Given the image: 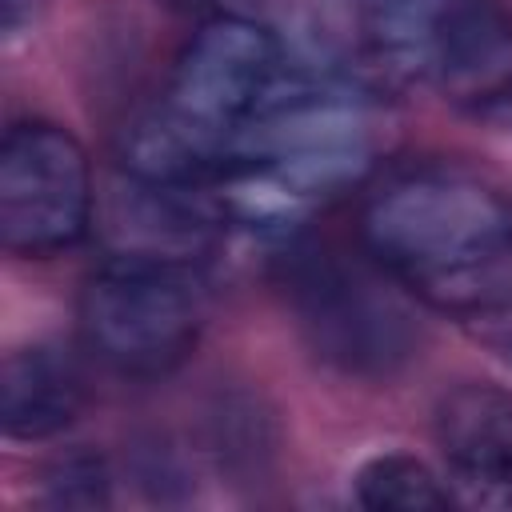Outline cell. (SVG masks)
Here are the masks:
<instances>
[{
    "label": "cell",
    "instance_id": "6da1fadb",
    "mask_svg": "<svg viewBox=\"0 0 512 512\" xmlns=\"http://www.w3.org/2000/svg\"><path fill=\"white\" fill-rule=\"evenodd\" d=\"M372 260L448 312L512 296V208L476 176L412 168L388 176L360 212Z\"/></svg>",
    "mask_w": 512,
    "mask_h": 512
},
{
    "label": "cell",
    "instance_id": "7a4b0ae2",
    "mask_svg": "<svg viewBox=\"0 0 512 512\" xmlns=\"http://www.w3.org/2000/svg\"><path fill=\"white\" fill-rule=\"evenodd\" d=\"M80 328L108 368L160 376L176 368L200 336V292L176 260L116 256L88 276Z\"/></svg>",
    "mask_w": 512,
    "mask_h": 512
},
{
    "label": "cell",
    "instance_id": "3957f363",
    "mask_svg": "<svg viewBox=\"0 0 512 512\" xmlns=\"http://www.w3.org/2000/svg\"><path fill=\"white\" fill-rule=\"evenodd\" d=\"M288 84L280 40L248 16L204 20L176 56L164 108L224 160Z\"/></svg>",
    "mask_w": 512,
    "mask_h": 512
},
{
    "label": "cell",
    "instance_id": "277c9868",
    "mask_svg": "<svg viewBox=\"0 0 512 512\" xmlns=\"http://www.w3.org/2000/svg\"><path fill=\"white\" fill-rule=\"evenodd\" d=\"M92 220V176L80 140L56 124H12L0 144V244L16 256L72 248Z\"/></svg>",
    "mask_w": 512,
    "mask_h": 512
},
{
    "label": "cell",
    "instance_id": "5b68a950",
    "mask_svg": "<svg viewBox=\"0 0 512 512\" xmlns=\"http://www.w3.org/2000/svg\"><path fill=\"white\" fill-rule=\"evenodd\" d=\"M296 308L312 348L344 372H392L416 344L412 316L392 284L336 256H316L300 268Z\"/></svg>",
    "mask_w": 512,
    "mask_h": 512
},
{
    "label": "cell",
    "instance_id": "8992f818",
    "mask_svg": "<svg viewBox=\"0 0 512 512\" xmlns=\"http://www.w3.org/2000/svg\"><path fill=\"white\" fill-rule=\"evenodd\" d=\"M432 80L456 100L512 96V8L504 0H456Z\"/></svg>",
    "mask_w": 512,
    "mask_h": 512
},
{
    "label": "cell",
    "instance_id": "52a82bcc",
    "mask_svg": "<svg viewBox=\"0 0 512 512\" xmlns=\"http://www.w3.org/2000/svg\"><path fill=\"white\" fill-rule=\"evenodd\" d=\"M216 216L188 184H152L132 176V192L112 204V232L120 236V256H152L184 264L212 236Z\"/></svg>",
    "mask_w": 512,
    "mask_h": 512
},
{
    "label": "cell",
    "instance_id": "ba28073f",
    "mask_svg": "<svg viewBox=\"0 0 512 512\" xmlns=\"http://www.w3.org/2000/svg\"><path fill=\"white\" fill-rule=\"evenodd\" d=\"M84 380L56 348L8 352L0 368V424L16 440H44L76 420Z\"/></svg>",
    "mask_w": 512,
    "mask_h": 512
},
{
    "label": "cell",
    "instance_id": "9c48e42d",
    "mask_svg": "<svg viewBox=\"0 0 512 512\" xmlns=\"http://www.w3.org/2000/svg\"><path fill=\"white\" fill-rule=\"evenodd\" d=\"M456 0H364L360 36L368 60L400 84L432 80Z\"/></svg>",
    "mask_w": 512,
    "mask_h": 512
},
{
    "label": "cell",
    "instance_id": "30bf717a",
    "mask_svg": "<svg viewBox=\"0 0 512 512\" xmlns=\"http://www.w3.org/2000/svg\"><path fill=\"white\" fill-rule=\"evenodd\" d=\"M440 440L452 456H512V396L472 384L448 396Z\"/></svg>",
    "mask_w": 512,
    "mask_h": 512
},
{
    "label": "cell",
    "instance_id": "8fae6325",
    "mask_svg": "<svg viewBox=\"0 0 512 512\" xmlns=\"http://www.w3.org/2000/svg\"><path fill=\"white\" fill-rule=\"evenodd\" d=\"M356 500L372 512H436L452 504L432 468L404 452L368 460L356 476Z\"/></svg>",
    "mask_w": 512,
    "mask_h": 512
},
{
    "label": "cell",
    "instance_id": "7c38bea8",
    "mask_svg": "<svg viewBox=\"0 0 512 512\" xmlns=\"http://www.w3.org/2000/svg\"><path fill=\"white\" fill-rule=\"evenodd\" d=\"M448 500L480 512H512V456H452Z\"/></svg>",
    "mask_w": 512,
    "mask_h": 512
},
{
    "label": "cell",
    "instance_id": "4fadbf2b",
    "mask_svg": "<svg viewBox=\"0 0 512 512\" xmlns=\"http://www.w3.org/2000/svg\"><path fill=\"white\" fill-rule=\"evenodd\" d=\"M56 504H104L108 500V472L96 456H68L48 476Z\"/></svg>",
    "mask_w": 512,
    "mask_h": 512
}]
</instances>
